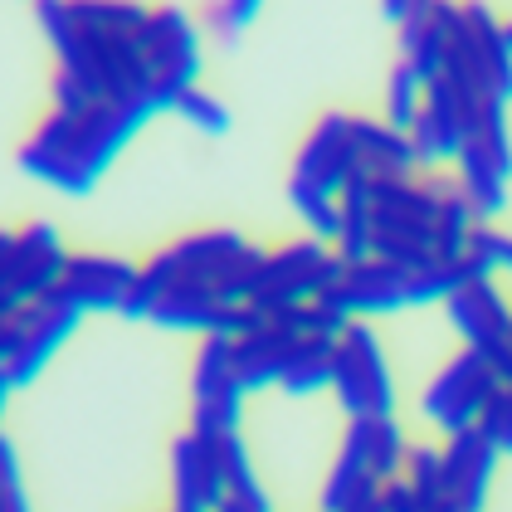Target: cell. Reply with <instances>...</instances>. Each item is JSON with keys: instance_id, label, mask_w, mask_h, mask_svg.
Wrapping results in <instances>:
<instances>
[{"instance_id": "cell-3", "label": "cell", "mask_w": 512, "mask_h": 512, "mask_svg": "<svg viewBox=\"0 0 512 512\" xmlns=\"http://www.w3.org/2000/svg\"><path fill=\"white\" fill-rule=\"evenodd\" d=\"M244 386L235 376V342L230 337H200L196 366H191V434L220 439L235 434L244 420Z\"/></svg>"}, {"instance_id": "cell-24", "label": "cell", "mask_w": 512, "mask_h": 512, "mask_svg": "<svg viewBox=\"0 0 512 512\" xmlns=\"http://www.w3.org/2000/svg\"><path fill=\"white\" fill-rule=\"evenodd\" d=\"M171 113H181V118L191 122L196 132H205V137H225L230 132V108L210 93V88H186L176 103H171Z\"/></svg>"}, {"instance_id": "cell-7", "label": "cell", "mask_w": 512, "mask_h": 512, "mask_svg": "<svg viewBox=\"0 0 512 512\" xmlns=\"http://www.w3.org/2000/svg\"><path fill=\"white\" fill-rule=\"evenodd\" d=\"M498 391V376L488 371V356L464 347V352L454 356L439 376L430 381V391H425V415H430L439 430H464L478 420V410H483V400Z\"/></svg>"}, {"instance_id": "cell-22", "label": "cell", "mask_w": 512, "mask_h": 512, "mask_svg": "<svg viewBox=\"0 0 512 512\" xmlns=\"http://www.w3.org/2000/svg\"><path fill=\"white\" fill-rule=\"evenodd\" d=\"M400 478L415 488L420 508H434V503L449 498V488H444V464H439V449H434V444H410V449H405V469H400Z\"/></svg>"}, {"instance_id": "cell-21", "label": "cell", "mask_w": 512, "mask_h": 512, "mask_svg": "<svg viewBox=\"0 0 512 512\" xmlns=\"http://www.w3.org/2000/svg\"><path fill=\"white\" fill-rule=\"evenodd\" d=\"M361 434H366V469L371 478H395V473L405 469V430H400V420L395 415H366L361 420Z\"/></svg>"}, {"instance_id": "cell-28", "label": "cell", "mask_w": 512, "mask_h": 512, "mask_svg": "<svg viewBox=\"0 0 512 512\" xmlns=\"http://www.w3.org/2000/svg\"><path fill=\"white\" fill-rule=\"evenodd\" d=\"M381 503H386V512H425L420 508V498H415V488H410L400 473L381 483Z\"/></svg>"}, {"instance_id": "cell-4", "label": "cell", "mask_w": 512, "mask_h": 512, "mask_svg": "<svg viewBox=\"0 0 512 512\" xmlns=\"http://www.w3.org/2000/svg\"><path fill=\"white\" fill-rule=\"evenodd\" d=\"M142 44H147V69L152 83L166 98V108L200 83L205 69V49H200V25L181 10V5H152L147 25H142Z\"/></svg>"}, {"instance_id": "cell-1", "label": "cell", "mask_w": 512, "mask_h": 512, "mask_svg": "<svg viewBox=\"0 0 512 512\" xmlns=\"http://www.w3.org/2000/svg\"><path fill=\"white\" fill-rule=\"evenodd\" d=\"M157 113H166V103H161L157 93H127V98L93 103L88 113H79V127H74L64 157L54 166L49 186L64 191V196H88V191L103 181V171L122 157V147L157 118Z\"/></svg>"}, {"instance_id": "cell-15", "label": "cell", "mask_w": 512, "mask_h": 512, "mask_svg": "<svg viewBox=\"0 0 512 512\" xmlns=\"http://www.w3.org/2000/svg\"><path fill=\"white\" fill-rule=\"evenodd\" d=\"M352 152L366 176H415L420 171L410 132L391 127L386 118H352Z\"/></svg>"}, {"instance_id": "cell-29", "label": "cell", "mask_w": 512, "mask_h": 512, "mask_svg": "<svg viewBox=\"0 0 512 512\" xmlns=\"http://www.w3.org/2000/svg\"><path fill=\"white\" fill-rule=\"evenodd\" d=\"M342 512H386V503H381V483H376V478H366L352 498H347V508Z\"/></svg>"}, {"instance_id": "cell-11", "label": "cell", "mask_w": 512, "mask_h": 512, "mask_svg": "<svg viewBox=\"0 0 512 512\" xmlns=\"http://www.w3.org/2000/svg\"><path fill=\"white\" fill-rule=\"evenodd\" d=\"M498 449L478 434V425L464 430H449L444 449H439V464H444V488L454 498L459 512H483L488 493H493V473H498Z\"/></svg>"}, {"instance_id": "cell-10", "label": "cell", "mask_w": 512, "mask_h": 512, "mask_svg": "<svg viewBox=\"0 0 512 512\" xmlns=\"http://www.w3.org/2000/svg\"><path fill=\"white\" fill-rule=\"evenodd\" d=\"M405 132H410V147H415L420 166H444V161L459 157V147L469 142V113H464L454 83L449 79L425 83V103H420V113H415V122Z\"/></svg>"}, {"instance_id": "cell-26", "label": "cell", "mask_w": 512, "mask_h": 512, "mask_svg": "<svg viewBox=\"0 0 512 512\" xmlns=\"http://www.w3.org/2000/svg\"><path fill=\"white\" fill-rule=\"evenodd\" d=\"M259 10H264V0H215L205 10V30L220 35V40H239L259 20Z\"/></svg>"}, {"instance_id": "cell-32", "label": "cell", "mask_w": 512, "mask_h": 512, "mask_svg": "<svg viewBox=\"0 0 512 512\" xmlns=\"http://www.w3.org/2000/svg\"><path fill=\"white\" fill-rule=\"evenodd\" d=\"M10 391H15V386H10V376L0 371V430H5V405H10Z\"/></svg>"}, {"instance_id": "cell-31", "label": "cell", "mask_w": 512, "mask_h": 512, "mask_svg": "<svg viewBox=\"0 0 512 512\" xmlns=\"http://www.w3.org/2000/svg\"><path fill=\"white\" fill-rule=\"evenodd\" d=\"M20 313V308H15ZM15 313L0 317V366H5V356H10V347H15Z\"/></svg>"}, {"instance_id": "cell-23", "label": "cell", "mask_w": 512, "mask_h": 512, "mask_svg": "<svg viewBox=\"0 0 512 512\" xmlns=\"http://www.w3.org/2000/svg\"><path fill=\"white\" fill-rule=\"evenodd\" d=\"M420 103H425V79L405 59H395L391 79H386V122L405 132L415 122V113H420Z\"/></svg>"}, {"instance_id": "cell-27", "label": "cell", "mask_w": 512, "mask_h": 512, "mask_svg": "<svg viewBox=\"0 0 512 512\" xmlns=\"http://www.w3.org/2000/svg\"><path fill=\"white\" fill-rule=\"evenodd\" d=\"M0 512H30V493H25V478H20V459H15V444L0 434Z\"/></svg>"}, {"instance_id": "cell-8", "label": "cell", "mask_w": 512, "mask_h": 512, "mask_svg": "<svg viewBox=\"0 0 512 512\" xmlns=\"http://www.w3.org/2000/svg\"><path fill=\"white\" fill-rule=\"evenodd\" d=\"M137 278V264L122 259V254H98V249H83L64 259V278L54 283V293L64 303H74L83 317L88 313H122V298Z\"/></svg>"}, {"instance_id": "cell-6", "label": "cell", "mask_w": 512, "mask_h": 512, "mask_svg": "<svg viewBox=\"0 0 512 512\" xmlns=\"http://www.w3.org/2000/svg\"><path fill=\"white\" fill-rule=\"evenodd\" d=\"M64 259H69V249H64L59 230L49 220H30L25 230H15V249L0 269V293L20 308L54 293V283L64 278Z\"/></svg>"}, {"instance_id": "cell-12", "label": "cell", "mask_w": 512, "mask_h": 512, "mask_svg": "<svg viewBox=\"0 0 512 512\" xmlns=\"http://www.w3.org/2000/svg\"><path fill=\"white\" fill-rule=\"evenodd\" d=\"M356 171V152H352V113H322L317 127L308 132V142L298 147L293 161V181L317 186L327 196H337L347 186V176Z\"/></svg>"}, {"instance_id": "cell-9", "label": "cell", "mask_w": 512, "mask_h": 512, "mask_svg": "<svg viewBox=\"0 0 512 512\" xmlns=\"http://www.w3.org/2000/svg\"><path fill=\"white\" fill-rule=\"evenodd\" d=\"M449 317H454V332L464 337V347L473 352H493L512 342V298L503 293L498 274H478L464 288H454L449 298Z\"/></svg>"}, {"instance_id": "cell-13", "label": "cell", "mask_w": 512, "mask_h": 512, "mask_svg": "<svg viewBox=\"0 0 512 512\" xmlns=\"http://www.w3.org/2000/svg\"><path fill=\"white\" fill-rule=\"evenodd\" d=\"M225 498V473L215 439L181 434L171 444V512H215Z\"/></svg>"}, {"instance_id": "cell-14", "label": "cell", "mask_w": 512, "mask_h": 512, "mask_svg": "<svg viewBox=\"0 0 512 512\" xmlns=\"http://www.w3.org/2000/svg\"><path fill=\"white\" fill-rule=\"evenodd\" d=\"M244 244H249V239L239 235V230H196V235H181L176 244L157 249L142 269L157 274L161 283H176V278H210L215 269H225Z\"/></svg>"}, {"instance_id": "cell-5", "label": "cell", "mask_w": 512, "mask_h": 512, "mask_svg": "<svg viewBox=\"0 0 512 512\" xmlns=\"http://www.w3.org/2000/svg\"><path fill=\"white\" fill-rule=\"evenodd\" d=\"M83 313L74 303H64L59 293H44L35 303H25L20 313H15V347L5 356V376H10V386L20 391V386H30V381H40L44 366L59 356V347L79 332Z\"/></svg>"}, {"instance_id": "cell-19", "label": "cell", "mask_w": 512, "mask_h": 512, "mask_svg": "<svg viewBox=\"0 0 512 512\" xmlns=\"http://www.w3.org/2000/svg\"><path fill=\"white\" fill-rule=\"evenodd\" d=\"M332 366H337V342H332V337H298L288 361H283L278 386L288 395L332 391Z\"/></svg>"}, {"instance_id": "cell-18", "label": "cell", "mask_w": 512, "mask_h": 512, "mask_svg": "<svg viewBox=\"0 0 512 512\" xmlns=\"http://www.w3.org/2000/svg\"><path fill=\"white\" fill-rule=\"evenodd\" d=\"M454 166H459V191L469 196L473 215L483 220V225H493L503 210H508V176L493 166V161L478 152V142H464L459 147V157H454Z\"/></svg>"}, {"instance_id": "cell-2", "label": "cell", "mask_w": 512, "mask_h": 512, "mask_svg": "<svg viewBox=\"0 0 512 512\" xmlns=\"http://www.w3.org/2000/svg\"><path fill=\"white\" fill-rule=\"evenodd\" d=\"M332 391L342 400L347 420L366 415H395V381L386 366V347L371 332V322L352 317L337 337V366H332Z\"/></svg>"}, {"instance_id": "cell-33", "label": "cell", "mask_w": 512, "mask_h": 512, "mask_svg": "<svg viewBox=\"0 0 512 512\" xmlns=\"http://www.w3.org/2000/svg\"><path fill=\"white\" fill-rule=\"evenodd\" d=\"M503 30H508V44H512V20H503Z\"/></svg>"}, {"instance_id": "cell-20", "label": "cell", "mask_w": 512, "mask_h": 512, "mask_svg": "<svg viewBox=\"0 0 512 512\" xmlns=\"http://www.w3.org/2000/svg\"><path fill=\"white\" fill-rule=\"evenodd\" d=\"M366 478H371V469H366V434H361V420H352L342 449H337V459H332V473H327V483H322V512H342L347 498H352ZM376 483H381V478H376Z\"/></svg>"}, {"instance_id": "cell-25", "label": "cell", "mask_w": 512, "mask_h": 512, "mask_svg": "<svg viewBox=\"0 0 512 512\" xmlns=\"http://www.w3.org/2000/svg\"><path fill=\"white\" fill-rule=\"evenodd\" d=\"M473 425H478V434H483L498 454H512V386H498V391L488 395Z\"/></svg>"}, {"instance_id": "cell-30", "label": "cell", "mask_w": 512, "mask_h": 512, "mask_svg": "<svg viewBox=\"0 0 512 512\" xmlns=\"http://www.w3.org/2000/svg\"><path fill=\"white\" fill-rule=\"evenodd\" d=\"M425 5H430V0H381V10H386L391 25H400L405 15H415V10H425Z\"/></svg>"}, {"instance_id": "cell-16", "label": "cell", "mask_w": 512, "mask_h": 512, "mask_svg": "<svg viewBox=\"0 0 512 512\" xmlns=\"http://www.w3.org/2000/svg\"><path fill=\"white\" fill-rule=\"evenodd\" d=\"M293 332L288 327H278L274 317L264 322V327H254V332H244L235 337V376L244 391H264V386H278V376H283V361L293 352Z\"/></svg>"}, {"instance_id": "cell-17", "label": "cell", "mask_w": 512, "mask_h": 512, "mask_svg": "<svg viewBox=\"0 0 512 512\" xmlns=\"http://www.w3.org/2000/svg\"><path fill=\"white\" fill-rule=\"evenodd\" d=\"M215 313H220V298L210 293V278H176V283L161 288L157 308H152V322H157V327H171V332L210 337Z\"/></svg>"}]
</instances>
